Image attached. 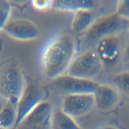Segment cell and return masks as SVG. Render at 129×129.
<instances>
[{
  "instance_id": "1",
  "label": "cell",
  "mask_w": 129,
  "mask_h": 129,
  "mask_svg": "<svg viewBox=\"0 0 129 129\" xmlns=\"http://www.w3.org/2000/svg\"><path fill=\"white\" fill-rule=\"evenodd\" d=\"M78 52V39L73 33L56 32L50 35L42 43L38 53L43 74L52 80L66 74Z\"/></svg>"
},
{
  "instance_id": "2",
  "label": "cell",
  "mask_w": 129,
  "mask_h": 129,
  "mask_svg": "<svg viewBox=\"0 0 129 129\" xmlns=\"http://www.w3.org/2000/svg\"><path fill=\"white\" fill-rule=\"evenodd\" d=\"M129 32L124 30L101 39L95 45L103 68L102 76L109 78L122 71L125 45Z\"/></svg>"
},
{
  "instance_id": "3",
  "label": "cell",
  "mask_w": 129,
  "mask_h": 129,
  "mask_svg": "<svg viewBox=\"0 0 129 129\" xmlns=\"http://www.w3.org/2000/svg\"><path fill=\"white\" fill-rule=\"evenodd\" d=\"M126 22L115 13L101 17L88 30L78 36V52L94 48L101 39L126 30Z\"/></svg>"
},
{
  "instance_id": "4",
  "label": "cell",
  "mask_w": 129,
  "mask_h": 129,
  "mask_svg": "<svg viewBox=\"0 0 129 129\" xmlns=\"http://www.w3.org/2000/svg\"><path fill=\"white\" fill-rule=\"evenodd\" d=\"M27 83L23 71L16 62H8L0 67V97L17 104Z\"/></svg>"
},
{
  "instance_id": "5",
  "label": "cell",
  "mask_w": 129,
  "mask_h": 129,
  "mask_svg": "<svg viewBox=\"0 0 129 129\" xmlns=\"http://www.w3.org/2000/svg\"><path fill=\"white\" fill-rule=\"evenodd\" d=\"M103 73L102 62L94 48L78 52L66 74L97 81V79L102 76Z\"/></svg>"
},
{
  "instance_id": "6",
  "label": "cell",
  "mask_w": 129,
  "mask_h": 129,
  "mask_svg": "<svg viewBox=\"0 0 129 129\" xmlns=\"http://www.w3.org/2000/svg\"><path fill=\"white\" fill-rule=\"evenodd\" d=\"M96 108L94 93L66 94L62 99L61 110L74 118L84 117Z\"/></svg>"
},
{
  "instance_id": "7",
  "label": "cell",
  "mask_w": 129,
  "mask_h": 129,
  "mask_svg": "<svg viewBox=\"0 0 129 129\" xmlns=\"http://www.w3.org/2000/svg\"><path fill=\"white\" fill-rule=\"evenodd\" d=\"M54 107L48 100H44L30 112L13 129H52Z\"/></svg>"
},
{
  "instance_id": "8",
  "label": "cell",
  "mask_w": 129,
  "mask_h": 129,
  "mask_svg": "<svg viewBox=\"0 0 129 129\" xmlns=\"http://www.w3.org/2000/svg\"><path fill=\"white\" fill-rule=\"evenodd\" d=\"M44 90L34 83L27 84L25 89L17 104L16 127L30 112L45 100Z\"/></svg>"
},
{
  "instance_id": "9",
  "label": "cell",
  "mask_w": 129,
  "mask_h": 129,
  "mask_svg": "<svg viewBox=\"0 0 129 129\" xmlns=\"http://www.w3.org/2000/svg\"><path fill=\"white\" fill-rule=\"evenodd\" d=\"M2 31L11 38L20 41H30L40 35L38 26L31 20L24 18L9 20Z\"/></svg>"
},
{
  "instance_id": "10",
  "label": "cell",
  "mask_w": 129,
  "mask_h": 129,
  "mask_svg": "<svg viewBox=\"0 0 129 129\" xmlns=\"http://www.w3.org/2000/svg\"><path fill=\"white\" fill-rule=\"evenodd\" d=\"M53 84L60 91L69 94L94 93L99 82L67 74L53 80Z\"/></svg>"
},
{
  "instance_id": "11",
  "label": "cell",
  "mask_w": 129,
  "mask_h": 129,
  "mask_svg": "<svg viewBox=\"0 0 129 129\" xmlns=\"http://www.w3.org/2000/svg\"><path fill=\"white\" fill-rule=\"evenodd\" d=\"M94 94L96 108L103 112L114 109L119 104L121 97L120 92L108 83H100Z\"/></svg>"
},
{
  "instance_id": "12",
  "label": "cell",
  "mask_w": 129,
  "mask_h": 129,
  "mask_svg": "<svg viewBox=\"0 0 129 129\" xmlns=\"http://www.w3.org/2000/svg\"><path fill=\"white\" fill-rule=\"evenodd\" d=\"M103 4L99 8L93 9L81 10L74 12L71 22L72 33L79 36L88 30L101 17L105 14Z\"/></svg>"
},
{
  "instance_id": "13",
  "label": "cell",
  "mask_w": 129,
  "mask_h": 129,
  "mask_svg": "<svg viewBox=\"0 0 129 129\" xmlns=\"http://www.w3.org/2000/svg\"><path fill=\"white\" fill-rule=\"evenodd\" d=\"M102 2L94 0H56L53 1L52 8L57 11L74 13L81 10L98 8L102 5Z\"/></svg>"
},
{
  "instance_id": "14",
  "label": "cell",
  "mask_w": 129,
  "mask_h": 129,
  "mask_svg": "<svg viewBox=\"0 0 129 129\" xmlns=\"http://www.w3.org/2000/svg\"><path fill=\"white\" fill-rule=\"evenodd\" d=\"M52 129H83L76 120L63 112L61 109H54L52 119Z\"/></svg>"
},
{
  "instance_id": "15",
  "label": "cell",
  "mask_w": 129,
  "mask_h": 129,
  "mask_svg": "<svg viewBox=\"0 0 129 129\" xmlns=\"http://www.w3.org/2000/svg\"><path fill=\"white\" fill-rule=\"evenodd\" d=\"M17 120V104L6 101L0 111V127L13 129Z\"/></svg>"
},
{
  "instance_id": "16",
  "label": "cell",
  "mask_w": 129,
  "mask_h": 129,
  "mask_svg": "<svg viewBox=\"0 0 129 129\" xmlns=\"http://www.w3.org/2000/svg\"><path fill=\"white\" fill-rule=\"evenodd\" d=\"M108 83L114 87L121 94L129 97V71L122 70L107 79Z\"/></svg>"
},
{
  "instance_id": "17",
  "label": "cell",
  "mask_w": 129,
  "mask_h": 129,
  "mask_svg": "<svg viewBox=\"0 0 129 129\" xmlns=\"http://www.w3.org/2000/svg\"><path fill=\"white\" fill-rule=\"evenodd\" d=\"M11 7L9 2L0 1V31L9 20Z\"/></svg>"
},
{
  "instance_id": "18",
  "label": "cell",
  "mask_w": 129,
  "mask_h": 129,
  "mask_svg": "<svg viewBox=\"0 0 129 129\" xmlns=\"http://www.w3.org/2000/svg\"><path fill=\"white\" fill-rule=\"evenodd\" d=\"M115 13L120 18L127 21L129 20V0L116 1Z\"/></svg>"
},
{
  "instance_id": "19",
  "label": "cell",
  "mask_w": 129,
  "mask_h": 129,
  "mask_svg": "<svg viewBox=\"0 0 129 129\" xmlns=\"http://www.w3.org/2000/svg\"><path fill=\"white\" fill-rule=\"evenodd\" d=\"M32 7L36 11L43 12L52 8L53 1L33 0L30 1Z\"/></svg>"
},
{
  "instance_id": "20",
  "label": "cell",
  "mask_w": 129,
  "mask_h": 129,
  "mask_svg": "<svg viewBox=\"0 0 129 129\" xmlns=\"http://www.w3.org/2000/svg\"><path fill=\"white\" fill-rule=\"evenodd\" d=\"M129 61V37L126 42V44L125 45L124 54V58H123V64Z\"/></svg>"
},
{
  "instance_id": "21",
  "label": "cell",
  "mask_w": 129,
  "mask_h": 129,
  "mask_svg": "<svg viewBox=\"0 0 129 129\" xmlns=\"http://www.w3.org/2000/svg\"><path fill=\"white\" fill-rule=\"evenodd\" d=\"M98 129H120V128L113 125L106 124V125H104L100 126Z\"/></svg>"
},
{
  "instance_id": "22",
  "label": "cell",
  "mask_w": 129,
  "mask_h": 129,
  "mask_svg": "<svg viewBox=\"0 0 129 129\" xmlns=\"http://www.w3.org/2000/svg\"><path fill=\"white\" fill-rule=\"evenodd\" d=\"M6 101H6L4 99H3L1 97H0V111L2 109V108L4 107V106L5 105Z\"/></svg>"
},
{
  "instance_id": "23",
  "label": "cell",
  "mask_w": 129,
  "mask_h": 129,
  "mask_svg": "<svg viewBox=\"0 0 129 129\" xmlns=\"http://www.w3.org/2000/svg\"><path fill=\"white\" fill-rule=\"evenodd\" d=\"M122 70H128L129 71V61L123 64Z\"/></svg>"
},
{
  "instance_id": "24",
  "label": "cell",
  "mask_w": 129,
  "mask_h": 129,
  "mask_svg": "<svg viewBox=\"0 0 129 129\" xmlns=\"http://www.w3.org/2000/svg\"><path fill=\"white\" fill-rule=\"evenodd\" d=\"M126 29L127 31L129 32V20L126 22Z\"/></svg>"
},
{
  "instance_id": "25",
  "label": "cell",
  "mask_w": 129,
  "mask_h": 129,
  "mask_svg": "<svg viewBox=\"0 0 129 129\" xmlns=\"http://www.w3.org/2000/svg\"><path fill=\"white\" fill-rule=\"evenodd\" d=\"M0 129H7V128H3V127H0Z\"/></svg>"
}]
</instances>
